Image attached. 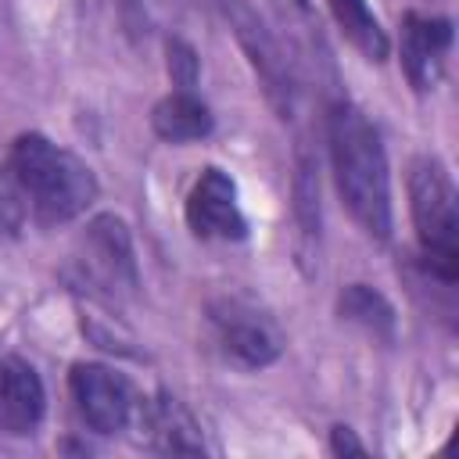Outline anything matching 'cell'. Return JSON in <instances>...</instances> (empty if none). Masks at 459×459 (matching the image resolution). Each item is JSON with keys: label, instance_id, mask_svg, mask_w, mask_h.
<instances>
[{"label": "cell", "instance_id": "obj_15", "mask_svg": "<svg viewBox=\"0 0 459 459\" xmlns=\"http://www.w3.org/2000/svg\"><path fill=\"white\" fill-rule=\"evenodd\" d=\"M294 197H298V222L305 237L319 233V179H316V158L301 154L298 176H294Z\"/></svg>", "mask_w": 459, "mask_h": 459}, {"label": "cell", "instance_id": "obj_1", "mask_svg": "<svg viewBox=\"0 0 459 459\" xmlns=\"http://www.w3.org/2000/svg\"><path fill=\"white\" fill-rule=\"evenodd\" d=\"M326 140H330L333 183L344 208L351 212V219L362 226L366 237L387 240L391 237V176H387V154L377 126L351 100H333L326 115Z\"/></svg>", "mask_w": 459, "mask_h": 459}, {"label": "cell", "instance_id": "obj_8", "mask_svg": "<svg viewBox=\"0 0 459 459\" xmlns=\"http://www.w3.org/2000/svg\"><path fill=\"white\" fill-rule=\"evenodd\" d=\"M186 226L197 240H244L247 219L237 201V183L219 165L201 169L186 194Z\"/></svg>", "mask_w": 459, "mask_h": 459}, {"label": "cell", "instance_id": "obj_13", "mask_svg": "<svg viewBox=\"0 0 459 459\" xmlns=\"http://www.w3.org/2000/svg\"><path fill=\"white\" fill-rule=\"evenodd\" d=\"M333 22L344 32V39L369 61H384L391 54V39L380 25V18L366 7V0H330Z\"/></svg>", "mask_w": 459, "mask_h": 459}, {"label": "cell", "instance_id": "obj_10", "mask_svg": "<svg viewBox=\"0 0 459 459\" xmlns=\"http://www.w3.org/2000/svg\"><path fill=\"white\" fill-rule=\"evenodd\" d=\"M133 427L143 430V437L154 452H172V455H201L204 452L197 420L186 412V405L179 398H172L165 391H158L154 398H140Z\"/></svg>", "mask_w": 459, "mask_h": 459}, {"label": "cell", "instance_id": "obj_3", "mask_svg": "<svg viewBox=\"0 0 459 459\" xmlns=\"http://www.w3.org/2000/svg\"><path fill=\"white\" fill-rule=\"evenodd\" d=\"M409 212L416 222V240L441 283H455L459 273V212L455 183L437 154H420L409 165Z\"/></svg>", "mask_w": 459, "mask_h": 459}, {"label": "cell", "instance_id": "obj_12", "mask_svg": "<svg viewBox=\"0 0 459 459\" xmlns=\"http://www.w3.org/2000/svg\"><path fill=\"white\" fill-rule=\"evenodd\" d=\"M151 126L165 143H190V140H204L212 133L215 118L194 90H176L172 86V93L154 104Z\"/></svg>", "mask_w": 459, "mask_h": 459}, {"label": "cell", "instance_id": "obj_11", "mask_svg": "<svg viewBox=\"0 0 459 459\" xmlns=\"http://www.w3.org/2000/svg\"><path fill=\"white\" fill-rule=\"evenodd\" d=\"M43 380L14 355H0V434H32L43 420Z\"/></svg>", "mask_w": 459, "mask_h": 459}, {"label": "cell", "instance_id": "obj_18", "mask_svg": "<svg viewBox=\"0 0 459 459\" xmlns=\"http://www.w3.org/2000/svg\"><path fill=\"white\" fill-rule=\"evenodd\" d=\"M165 54H169V79L176 90H194L197 86V72H201V61L194 54V47L186 39H169L165 43Z\"/></svg>", "mask_w": 459, "mask_h": 459}, {"label": "cell", "instance_id": "obj_14", "mask_svg": "<svg viewBox=\"0 0 459 459\" xmlns=\"http://www.w3.org/2000/svg\"><path fill=\"white\" fill-rule=\"evenodd\" d=\"M337 312H341L344 323H355V326H362L366 333H373L380 341L394 337V308H391V301L380 290L366 287V283H348L341 290V298H337Z\"/></svg>", "mask_w": 459, "mask_h": 459}, {"label": "cell", "instance_id": "obj_5", "mask_svg": "<svg viewBox=\"0 0 459 459\" xmlns=\"http://www.w3.org/2000/svg\"><path fill=\"white\" fill-rule=\"evenodd\" d=\"M208 330L215 348L240 369H262L283 351L280 323L247 298H215L208 305Z\"/></svg>", "mask_w": 459, "mask_h": 459}, {"label": "cell", "instance_id": "obj_17", "mask_svg": "<svg viewBox=\"0 0 459 459\" xmlns=\"http://www.w3.org/2000/svg\"><path fill=\"white\" fill-rule=\"evenodd\" d=\"M280 25L301 43V47H319V25H316V14H312V4L308 0H269Z\"/></svg>", "mask_w": 459, "mask_h": 459}, {"label": "cell", "instance_id": "obj_9", "mask_svg": "<svg viewBox=\"0 0 459 459\" xmlns=\"http://www.w3.org/2000/svg\"><path fill=\"white\" fill-rule=\"evenodd\" d=\"M452 47V22L437 14H416L409 11L402 18V36H398V54H402V72L412 82V90L427 93L441 82L445 61Z\"/></svg>", "mask_w": 459, "mask_h": 459}, {"label": "cell", "instance_id": "obj_16", "mask_svg": "<svg viewBox=\"0 0 459 459\" xmlns=\"http://www.w3.org/2000/svg\"><path fill=\"white\" fill-rule=\"evenodd\" d=\"M25 194H22V183L11 169V158L0 161V237H18L22 222H25Z\"/></svg>", "mask_w": 459, "mask_h": 459}, {"label": "cell", "instance_id": "obj_6", "mask_svg": "<svg viewBox=\"0 0 459 459\" xmlns=\"http://www.w3.org/2000/svg\"><path fill=\"white\" fill-rule=\"evenodd\" d=\"M72 402L82 416V423L97 434H118L129 430L140 409V394L118 369L104 362H75L68 373Z\"/></svg>", "mask_w": 459, "mask_h": 459}, {"label": "cell", "instance_id": "obj_2", "mask_svg": "<svg viewBox=\"0 0 459 459\" xmlns=\"http://www.w3.org/2000/svg\"><path fill=\"white\" fill-rule=\"evenodd\" d=\"M11 169L22 183L25 204L39 226L79 219L97 197L93 169L43 133H22L11 143Z\"/></svg>", "mask_w": 459, "mask_h": 459}, {"label": "cell", "instance_id": "obj_4", "mask_svg": "<svg viewBox=\"0 0 459 459\" xmlns=\"http://www.w3.org/2000/svg\"><path fill=\"white\" fill-rule=\"evenodd\" d=\"M72 269L82 290L104 301L129 298L136 290V258H133V240H129L126 222L118 215L90 219L72 255Z\"/></svg>", "mask_w": 459, "mask_h": 459}, {"label": "cell", "instance_id": "obj_7", "mask_svg": "<svg viewBox=\"0 0 459 459\" xmlns=\"http://www.w3.org/2000/svg\"><path fill=\"white\" fill-rule=\"evenodd\" d=\"M226 14H230V25H233V32H237V39H240L258 82H262L265 100L273 104V111L280 118H290L294 100H298V79H294L290 57L283 54L276 36L265 29V22L244 0H226Z\"/></svg>", "mask_w": 459, "mask_h": 459}, {"label": "cell", "instance_id": "obj_19", "mask_svg": "<svg viewBox=\"0 0 459 459\" xmlns=\"http://www.w3.org/2000/svg\"><path fill=\"white\" fill-rule=\"evenodd\" d=\"M330 448H333L337 455H366V445L355 437L351 427H333V430H330Z\"/></svg>", "mask_w": 459, "mask_h": 459}]
</instances>
